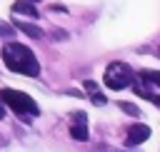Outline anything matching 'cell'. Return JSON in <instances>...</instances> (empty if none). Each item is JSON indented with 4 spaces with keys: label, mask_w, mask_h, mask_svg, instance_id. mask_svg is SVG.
<instances>
[{
    "label": "cell",
    "mask_w": 160,
    "mask_h": 152,
    "mask_svg": "<svg viewBox=\"0 0 160 152\" xmlns=\"http://www.w3.org/2000/svg\"><path fill=\"white\" fill-rule=\"evenodd\" d=\"M2 62L8 65V70L25 75V77H38L40 75V62L35 57V52L28 45L20 42H8L2 47Z\"/></svg>",
    "instance_id": "obj_1"
},
{
    "label": "cell",
    "mask_w": 160,
    "mask_h": 152,
    "mask_svg": "<svg viewBox=\"0 0 160 152\" xmlns=\"http://www.w3.org/2000/svg\"><path fill=\"white\" fill-rule=\"evenodd\" d=\"M0 100H2L18 117H22V120H32V117L40 115L38 102H35L30 95L18 92V90H12V87H2V90H0Z\"/></svg>",
    "instance_id": "obj_2"
},
{
    "label": "cell",
    "mask_w": 160,
    "mask_h": 152,
    "mask_svg": "<svg viewBox=\"0 0 160 152\" xmlns=\"http://www.w3.org/2000/svg\"><path fill=\"white\" fill-rule=\"evenodd\" d=\"M132 90L142 97V100H150L152 105H160V72L155 70H140L135 82H132Z\"/></svg>",
    "instance_id": "obj_3"
},
{
    "label": "cell",
    "mask_w": 160,
    "mask_h": 152,
    "mask_svg": "<svg viewBox=\"0 0 160 152\" xmlns=\"http://www.w3.org/2000/svg\"><path fill=\"white\" fill-rule=\"evenodd\" d=\"M102 82H105V87H110V90H122V87H130V85L135 82V72H132V67H130L128 62L115 60V62H110V65L105 67Z\"/></svg>",
    "instance_id": "obj_4"
},
{
    "label": "cell",
    "mask_w": 160,
    "mask_h": 152,
    "mask_svg": "<svg viewBox=\"0 0 160 152\" xmlns=\"http://www.w3.org/2000/svg\"><path fill=\"white\" fill-rule=\"evenodd\" d=\"M70 137L78 142H88V115L85 112H72L70 115Z\"/></svg>",
    "instance_id": "obj_5"
},
{
    "label": "cell",
    "mask_w": 160,
    "mask_h": 152,
    "mask_svg": "<svg viewBox=\"0 0 160 152\" xmlns=\"http://www.w3.org/2000/svg\"><path fill=\"white\" fill-rule=\"evenodd\" d=\"M150 137V127L148 125H130L128 127V135H125V145L128 147H135L140 142H145Z\"/></svg>",
    "instance_id": "obj_6"
},
{
    "label": "cell",
    "mask_w": 160,
    "mask_h": 152,
    "mask_svg": "<svg viewBox=\"0 0 160 152\" xmlns=\"http://www.w3.org/2000/svg\"><path fill=\"white\" fill-rule=\"evenodd\" d=\"M82 87L88 90V97L92 100V105L102 107V105L108 102V97H105V95L100 92V87H98V82H95V80H85V82H82Z\"/></svg>",
    "instance_id": "obj_7"
},
{
    "label": "cell",
    "mask_w": 160,
    "mask_h": 152,
    "mask_svg": "<svg viewBox=\"0 0 160 152\" xmlns=\"http://www.w3.org/2000/svg\"><path fill=\"white\" fill-rule=\"evenodd\" d=\"M12 12L20 17V15H28V17H40V10L32 5V2H28V0H18V2H12Z\"/></svg>",
    "instance_id": "obj_8"
},
{
    "label": "cell",
    "mask_w": 160,
    "mask_h": 152,
    "mask_svg": "<svg viewBox=\"0 0 160 152\" xmlns=\"http://www.w3.org/2000/svg\"><path fill=\"white\" fill-rule=\"evenodd\" d=\"M15 27L20 30V32H25L28 37H32V40H40L45 32L38 27V25H32V22H25V20H20V17H15Z\"/></svg>",
    "instance_id": "obj_9"
},
{
    "label": "cell",
    "mask_w": 160,
    "mask_h": 152,
    "mask_svg": "<svg viewBox=\"0 0 160 152\" xmlns=\"http://www.w3.org/2000/svg\"><path fill=\"white\" fill-rule=\"evenodd\" d=\"M12 35H15V25H10V22L0 20V40H10Z\"/></svg>",
    "instance_id": "obj_10"
},
{
    "label": "cell",
    "mask_w": 160,
    "mask_h": 152,
    "mask_svg": "<svg viewBox=\"0 0 160 152\" xmlns=\"http://www.w3.org/2000/svg\"><path fill=\"white\" fill-rule=\"evenodd\" d=\"M118 107H120L125 115H130V117H138V115H140V107L132 105V102H118Z\"/></svg>",
    "instance_id": "obj_11"
},
{
    "label": "cell",
    "mask_w": 160,
    "mask_h": 152,
    "mask_svg": "<svg viewBox=\"0 0 160 152\" xmlns=\"http://www.w3.org/2000/svg\"><path fill=\"white\" fill-rule=\"evenodd\" d=\"M52 37L55 40H68V32L65 30H52Z\"/></svg>",
    "instance_id": "obj_12"
},
{
    "label": "cell",
    "mask_w": 160,
    "mask_h": 152,
    "mask_svg": "<svg viewBox=\"0 0 160 152\" xmlns=\"http://www.w3.org/2000/svg\"><path fill=\"white\" fill-rule=\"evenodd\" d=\"M52 12H65V5H50Z\"/></svg>",
    "instance_id": "obj_13"
},
{
    "label": "cell",
    "mask_w": 160,
    "mask_h": 152,
    "mask_svg": "<svg viewBox=\"0 0 160 152\" xmlns=\"http://www.w3.org/2000/svg\"><path fill=\"white\" fill-rule=\"evenodd\" d=\"M5 117V105H2V100H0V120Z\"/></svg>",
    "instance_id": "obj_14"
},
{
    "label": "cell",
    "mask_w": 160,
    "mask_h": 152,
    "mask_svg": "<svg viewBox=\"0 0 160 152\" xmlns=\"http://www.w3.org/2000/svg\"><path fill=\"white\" fill-rule=\"evenodd\" d=\"M155 55H158V57H160V47H158V50H155Z\"/></svg>",
    "instance_id": "obj_15"
},
{
    "label": "cell",
    "mask_w": 160,
    "mask_h": 152,
    "mask_svg": "<svg viewBox=\"0 0 160 152\" xmlns=\"http://www.w3.org/2000/svg\"><path fill=\"white\" fill-rule=\"evenodd\" d=\"M28 2H32V5H35V2H40V0H28Z\"/></svg>",
    "instance_id": "obj_16"
}]
</instances>
